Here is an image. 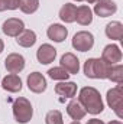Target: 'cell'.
<instances>
[{
  "instance_id": "cell-1",
  "label": "cell",
  "mask_w": 123,
  "mask_h": 124,
  "mask_svg": "<svg viewBox=\"0 0 123 124\" xmlns=\"http://www.w3.org/2000/svg\"><path fill=\"white\" fill-rule=\"evenodd\" d=\"M78 102L83 105L86 113H90L93 116H97V114L103 113V110H104V104H103L101 95L93 87H84V88L80 90Z\"/></svg>"
},
{
  "instance_id": "cell-2",
  "label": "cell",
  "mask_w": 123,
  "mask_h": 124,
  "mask_svg": "<svg viewBox=\"0 0 123 124\" xmlns=\"http://www.w3.org/2000/svg\"><path fill=\"white\" fill-rule=\"evenodd\" d=\"M112 65L101 58H90L84 62V74L91 79H107Z\"/></svg>"
},
{
  "instance_id": "cell-3",
  "label": "cell",
  "mask_w": 123,
  "mask_h": 124,
  "mask_svg": "<svg viewBox=\"0 0 123 124\" xmlns=\"http://www.w3.org/2000/svg\"><path fill=\"white\" fill-rule=\"evenodd\" d=\"M13 117L19 124H26L32 120L33 108L31 101L25 97H19L13 101Z\"/></svg>"
},
{
  "instance_id": "cell-4",
  "label": "cell",
  "mask_w": 123,
  "mask_h": 124,
  "mask_svg": "<svg viewBox=\"0 0 123 124\" xmlns=\"http://www.w3.org/2000/svg\"><path fill=\"white\" fill-rule=\"evenodd\" d=\"M107 104L109 107L116 113V116L119 118H123V91L122 85H116L112 90L107 91Z\"/></svg>"
},
{
  "instance_id": "cell-5",
  "label": "cell",
  "mask_w": 123,
  "mask_h": 124,
  "mask_svg": "<svg viewBox=\"0 0 123 124\" xmlns=\"http://www.w3.org/2000/svg\"><path fill=\"white\" fill-rule=\"evenodd\" d=\"M71 43H72V48L75 51L87 52V51H90L93 46H94V36H93L91 32H87V31L77 32L74 35Z\"/></svg>"
},
{
  "instance_id": "cell-6",
  "label": "cell",
  "mask_w": 123,
  "mask_h": 124,
  "mask_svg": "<svg viewBox=\"0 0 123 124\" xmlns=\"http://www.w3.org/2000/svg\"><path fill=\"white\" fill-rule=\"evenodd\" d=\"M25 58L20 54H9L4 59V66L9 74H19L25 69Z\"/></svg>"
},
{
  "instance_id": "cell-7",
  "label": "cell",
  "mask_w": 123,
  "mask_h": 124,
  "mask_svg": "<svg viewBox=\"0 0 123 124\" xmlns=\"http://www.w3.org/2000/svg\"><path fill=\"white\" fill-rule=\"evenodd\" d=\"M55 58H57V49L49 43L41 45L38 48V51H36V59L42 65H48V63L54 62Z\"/></svg>"
},
{
  "instance_id": "cell-8",
  "label": "cell",
  "mask_w": 123,
  "mask_h": 124,
  "mask_svg": "<svg viewBox=\"0 0 123 124\" xmlns=\"http://www.w3.org/2000/svg\"><path fill=\"white\" fill-rule=\"evenodd\" d=\"M23 29H25V23H23V20H20L18 17H10V19L4 20L3 26H1L3 33L10 38H16Z\"/></svg>"
},
{
  "instance_id": "cell-9",
  "label": "cell",
  "mask_w": 123,
  "mask_h": 124,
  "mask_svg": "<svg viewBox=\"0 0 123 124\" xmlns=\"http://www.w3.org/2000/svg\"><path fill=\"white\" fill-rule=\"evenodd\" d=\"M117 12V4L113 0H98L94 4V13L98 17H109Z\"/></svg>"
},
{
  "instance_id": "cell-10",
  "label": "cell",
  "mask_w": 123,
  "mask_h": 124,
  "mask_svg": "<svg viewBox=\"0 0 123 124\" xmlns=\"http://www.w3.org/2000/svg\"><path fill=\"white\" fill-rule=\"evenodd\" d=\"M26 82H28V88L35 94H41L46 90V79H45V77L41 72L29 74Z\"/></svg>"
},
{
  "instance_id": "cell-11",
  "label": "cell",
  "mask_w": 123,
  "mask_h": 124,
  "mask_svg": "<svg viewBox=\"0 0 123 124\" xmlns=\"http://www.w3.org/2000/svg\"><path fill=\"white\" fill-rule=\"evenodd\" d=\"M60 66H62L70 75H77L78 71H80V61L78 58L72 54V52H67L61 56V61H60Z\"/></svg>"
},
{
  "instance_id": "cell-12",
  "label": "cell",
  "mask_w": 123,
  "mask_h": 124,
  "mask_svg": "<svg viewBox=\"0 0 123 124\" xmlns=\"http://www.w3.org/2000/svg\"><path fill=\"white\" fill-rule=\"evenodd\" d=\"M101 59L106 61L107 63H110V65L119 63L122 61V51H120V48L117 45H113V43L104 46V49L101 52Z\"/></svg>"
},
{
  "instance_id": "cell-13",
  "label": "cell",
  "mask_w": 123,
  "mask_h": 124,
  "mask_svg": "<svg viewBox=\"0 0 123 124\" xmlns=\"http://www.w3.org/2000/svg\"><path fill=\"white\" fill-rule=\"evenodd\" d=\"M1 88L9 93H19L22 90V79L16 74H9L1 79Z\"/></svg>"
},
{
  "instance_id": "cell-14",
  "label": "cell",
  "mask_w": 123,
  "mask_h": 124,
  "mask_svg": "<svg viewBox=\"0 0 123 124\" xmlns=\"http://www.w3.org/2000/svg\"><path fill=\"white\" fill-rule=\"evenodd\" d=\"M46 35H48V38H49L51 40H54V42H57V43H61V42H64V40L67 39L68 31H67L65 26H62L60 23H54V25H51V26L48 28Z\"/></svg>"
},
{
  "instance_id": "cell-15",
  "label": "cell",
  "mask_w": 123,
  "mask_h": 124,
  "mask_svg": "<svg viewBox=\"0 0 123 124\" xmlns=\"http://www.w3.org/2000/svg\"><path fill=\"white\" fill-rule=\"evenodd\" d=\"M55 93L65 98H74L77 94V84L72 81H60L55 85Z\"/></svg>"
},
{
  "instance_id": "cell-16",
  "label": "cell",
  "mask_w": 123,
  "mask_h": 124,
  "mask_svg": "<svg viewBox=\"0 0 123 124\" xmlns=\"http://www.w3.org/2000/svg\"><path fill=\"white\" fill-rule=\"evenodd\" d=\"M67 114L72 118V120H75V121H80L81 118H84L86 117V110L83 108V105L78 102V100H74V98H71V101L67 104Z\"/></svg>"
},
{
  "instance_id": "cell-17",
  "label": "cell",
  "mask_w": 123,
  "mask_h": 124,
  "mask_svg": "<svg viewBox=\"0 0 123 124\" xmlns=\"http://www.w3.org/2000/svg\"><path fill=\"white\" fill-rule=\"evenodd\" d=\"M16 42L22 48H32L36 43V33L31 29H23L16 36Z\"/></svg>"
},
{
  "instance_id": "cell-18",
  "label": "cell",
  "mask_w": 123,
  "mask_h": 124,
  "mask_svg": "<svg viewBox=\"0 0 123 124\" xmlns=\"http://www.w3.org/2000/svg\"><path fill=\"white\" fill-rule=\"evenodd\" d=\"M75 20L81 26H88L93 22V10L86 4L78 6L77 7V13H75Z\"/></svg>"
},
{
  "instance_id": "cell-19",
  "label": "cell",
  "mask_w": 123,
  "mask_h": 124,
  "mask_svg": "<svg viewBox=\"0 0 123 124\" xmlns=\"http://www.w3.org/2000/svg\"><path fill=\"white\" fill-rule=\"evenodd\" d=\"M106 36L112 40H122L123 38V25L120 22L114 20L106 25Z\"/></svg>"
},
{
  "instance_id": "cell-20",
  "label": "cell",
  "mask_w": 123,
  "mask_h": 124,
  "mask_svg": "<svg viewBox=\"0 0 123 124\" xmlns=\"http://www.w3.org/2000/svg\"><path fill=\"white\" fill-rule=\"evenodd\" d=\"M75 13H77V6L72 3H65L60 9V19L65 23H72L75 22Z\"/></svg>"
},
{
  "instance_id": "cell-21",
  "label": "cell",
  "mask_w": 123,
  "mask_h": 124,
  "mask_svg": "<svg viewBox=\"0 0 123 124\" xmlns=\"http://www.w3.org/2000/svg\"><path fill=\"white\" fill-rule=\"evenodd\" d=\"M107 79H110V81L116 82L117 85H122V81H123V66L120 65V63L112 65Z\"/></svg>"
},
{
  "instance_id": "cell-22",
  "label": "cell",
  "mask_w": 123,
  "mask_h": 124,
  "mask_svg": "<svg viewBox=\"0 0 123 124\" xmlns=\"http://www.w3.org/2000/svg\"><path fill=\"white\" fill-rule=\"evenodd\" d=\"M19 9L26 15H32L39 9V0H19Z\"/></svg>"
},
{
  "instance_id": "cell-23",
  "label": "cell",
  "mask_w": 123,
  "mask_h": 124,
  "mask_svg": "<svg viewBox=\"0 0 123 124\" xmlns=\"http://www.w3.org/2000/svg\"><path fill=\"white\" fill-rule=\"evenodd\" d=\"M48 75L49 78L55 79V81H67L70 78V74L62 68V66H54L48 71Z\"/></svg>"
},
{
  "instance_id": "cell-24",
  "label": "cell",
  "mask_w": 123,
  "mask_h": 124,
  "mask_svg": "<svg viewBox=\"0 0 123 124\" xmlns=\"http://www.w3.org/2000/svg\"><path fill=\"white\" fill-rule=\"evenodd\" d=\"M45 124H64L62 114L60 110H51L45 116Z\"/></svg>"
},
{
  "instance_id": "cell-25",
  "label": "cell",
  "mask_w": 123,
  "mask_h": 124,
  "mask_svg": "<svg viewBox=\"0 0 123 124\" xmlns=\"http://www.w3.org/2000/svg\"><path fill=\"white\" fill-rule=\"evenodd\" d=\"M19 9V0H0V12Z\"/></svg>"
},
{
  "instance_id": "cell-26",
  "label": "cell",
  "mask_w": 123,
  "mask_h": 124,
  "mask_svg": "<svg viewBox=\"0 0 123 124\" xmlns=\"http://www.w3.org/2000/svg\"><path fill=\"white\" fill-rule=\"evenodd\" d=\"M87 124H106L104 121H101V120H98V118H91V120H88Z\"/></svg>"
},
{
  "instance_id": "cell-27",
  "label": "cell",
  "mask_w": 123,
  "mask_h": 124,
  "mask_svg": "<svg viewBox=\"0 0 123 124\" xmlns=\"http://www.w3.org/2000/svg\"><path fill=\"white\" fill-rule=\"evenodd\" d=\"M3 49H4V43H3V40L0 39V54L3 52Z\"/></svg>"
},
{
  "instance_id": "cell-28",
  "label": "cell",
  "mask_w": 123,
  "mask_h": 124,
  "mask_svg": "<svg viewBox=\"0 0 123 124\" xmlns=\"http://www.w3.org/2000/svg\"><path fill=\"white\" fill-rule=\"evenodd\" d=\"M87 3H90V4H93V3H96V1H98V0H86Z\"/></svg>"
},
{
  "instance_id": "cell-29",
  "label": "cell",
  "mask_w": 123,
  "mask_h": 124,
  "mask_svg": "<svg viewBox=\"0 0 123 124\" xmlns=\"http://www.w3.org/2000/svg\"><path fill=\"white\" fill-rule=\"evenodd\" d=\"M109 124H122V123H120V121H110Z\"/></svg>"
},
{
  "instance_id": "cell-30",
  "label": "cell",
  "mask_w": 123,
  "mask_h": 124,
  "mask_svg": "<svg viewBox=\"0 0 123 124\" xmlns=\"http://www.w3.org/2000/svg\"><path fill=\"white\" fill-rule=\"evenodd\" d=\"M70 124H81V123H80V121H75V120H74L72 123H70Z\"/></svg>"
},
{
  "instance_id": "cell-31",
  "label": "cell",
  "mask_w": 123,
  "mask_h": 124,
  "mask_svg": "<svg viewBox=\"0 0 123 124\" xmlns=\"http://www.w3.org/2000/svg\"><path fill=\"white\" fill-rule=\"evenodd\" d=\"M75 1H84V0H75Z\"/></svg>"
}]
</instances>
